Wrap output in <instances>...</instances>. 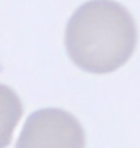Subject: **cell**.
I'll return each instance as SVG.
<instances>
[{"mask_svg": "<svg viewBox=\"0 0 140 148\" xmlns=\"http://www.w3.org/2000/svg\"><path fill=\"white\" fill-rule=\"evenodd\" d=\"M137 29L131 12L114 0H90L73 12L65 29L72 63L90 73H109L131 58Z\"/></svg>", "mask_w": 140, "mask_h": 148, "instance_id": "obj_1", "label": "cell"}, {"mask_svg": "<svg viewBox=\"0 0 140 148\" xmlns=\"http://www.w3.org/2000/svg\"><path fill=\"white\" fill-rule=\"evenodd\" d=\"M86 135L71 113L46 108L27 117L15 148H84Z\"/></svg>", "mask_w": 140, "mask_h": 148, "instance_id": "obj_2", "label": "cell"}, {"mask_svg": "<svg viewBox=\"0 0 140 148\" xmlns=\"http://www.w3.org/2000/svg\"><path fill=\"white\" fill-rule=\"evenodd\" d=\"M23 114V105L15 91L0 84V148L8 147L14 130Z\"/></svg>", "mask_w": 140, "mask_h": 148, "instance_id": "obj_3", "label": "cell"}]
</instances>
